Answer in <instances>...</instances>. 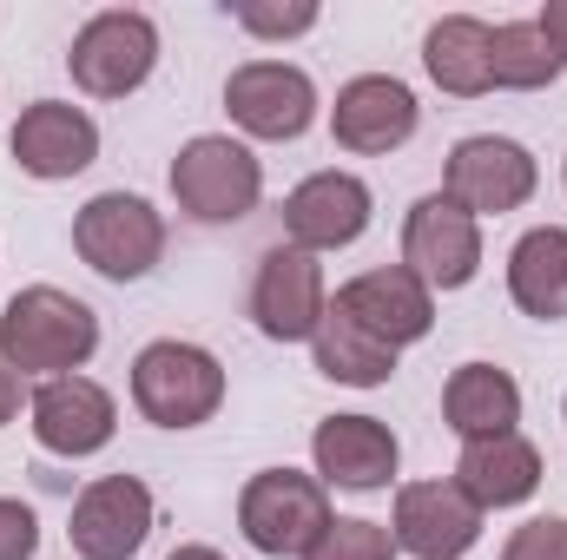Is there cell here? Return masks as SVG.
Wrapping results in <instances>:
<instances>
[{
	"label": "cell",
	"instance_id": "cell-21",
	"mask_svg": "<svg viewBox=\"0 0 567 560\" xmlns=\"http://www.w3.org/2000/svg\"><path fill=\"white\" fill-rule=\"evenodd\" d=\"M442 422H449L462 442L508 435V428L522 422V383H515L502 363H462V370H449V383H442Z\"/></svg>",
	"mask_w": 567,
	"mask_h": 560
},
{
	"label": "cell",
	"instance_id": "cell-16",
	"mask_svg": "<svg viewBox=\"0 0 567 560\" xmlns=\"http://www.w3.org/2000/svg\"><path fill=\"white\" fill-rule=\"evenodd\" d=\"M337 310L350 323H363L390 350H410V343H423L429 330H435V290L416 271H403V265H383V271L350 278L337 290Z\"/></svg>",
	"mask_w": 567,
	"mask_h": 560
},
{
	"label": "cell",
	"instance_id": "cell-6",
	"mask_svg": "<svg viewBox=\"0 0 567 560\" xmlns=\"http://www.w3.org/2000/svg\"><path fill=\"white\" fill-rule=\"evenodd\" d=\"M73 251L106 283H140L165 258V218L145 205L140 191H100L73 218Z\"/></svg>",
	"mask_w": 567,
	"mask_h": 560
},
{
	"label": "cell",
	"instance_id": "cell-28",
	"mask_svg": "<svg viewBox=\"0 0 567 560\" xmlns=\"http://www.w3.org/2000/svg\"><path fill=\"white\" fill-rule=\"evenodd\" d=\"M40 554V521L27 501L0 495V560H33Z\"/></svg>",
	"mask_w": 567,
	"mask_h": 560
},
{
	"label": "cell",
	"instance_id": "cell-15",
	"mask_svg": "<svg viewBox=\"0 0 567 560\" xmlns=\"http://www.w3.org/2000/svg\"><path fill=\"white\" fill-rule=\"evenodd\" d=\"M390 541L416 560H462L482 541V508L455 481H410V488H396Z\"/></svg>",
	"mask_w": 567,
	"mask_h": 560
},
{
	"label": "cell",
	"instance_id": "cell-20",
	"mask_svg": "<svg viewBox=\"0 0 567 560\" xmlns=\"http://www.w3.org/2000/svg\"><path fill=\"white\" fill-rule=\"evenodd\" d=\"M423 66L442 93L482 100L495 86V27L475 20V13H442L423 33Z\"/></svg>",
	"mask_w": 567,
	"mask_h": 560
},
{
	"label": "cell",
	"instance_id": "cell-32",
	"mask_svg": "<svg viewBox=\"0 0 567 560\" xmlns=\"http://www.w3.org/2000/svg\"><path fill=\"white\" fill-rule=\"evenodd\" d=\"M561 416H567V409H561Z\"/></svg>",
	"mask_w": 567,
	"mask_h": 560
},
{
	"label": "cell",
	"instance_id": "cell-10",
	"mask_svg": "<svg viewBox=\"0 0 567 560\" xmlns=\"http://www.w3.org/2000/svg\"><path fill=\"white\" fill-rule=\"evenodd\" d=\"M403 271H416L429 290L475 283V271H482V225L462 205H449L442 191L416 198L410 218H403Z\"/></svg>",
	"mask_w": 567,
	"mask_h": 560
},
{
	"label": "cell",
	"instance_id": "cell-4",
	"mask_svg": "<svg viewBox=\"0 0 567 560\" xmlns=\"http://www.w3.org/2000/svg\"><path fill=\"white\" fill-rule=\"evenodd\" d=\"M330 495L317 475H297V468H265L245 481L238 495V528L258 554L271 560H303L317 548V535L330 528Z\"/></svg>",
	"mask_w": 567,
	"mask_h": 560
},
{
	"label": "cell",
	"instance_id": "cell-7",
	"mask_svg": "<svg viewBox=\"0 0 567 560\" xmlns=\"http://www.w3.org/2000/svg\"><path fill=\"white\" fill-rule=\"evenodd\" d=\"M542 185V165L522 139H502V133H475L449 152L442 165V198L462 205L475 225L482 218H502V211H522Z\"/></svg>",
	"mask_w": 567,
	"mask_h": 560
},
{
	"label": "cell",
	"instance_id": "cell-26",
	"mask_svg": "<svg viewBox=\"0 0 567 560\" xmlns=\"http://www.w3.org/2000/svg\"><path fill=\"white\" fill-rule=\"evenodd\" d=\"M231 20H238L245 33H258V40H297V33H310L323 13H317L310 0H297V7H258V0H245V7H231Z\"/></svg>",
	"mask_w": 567,
	"mask_h": 560
},
{
	"label": "cell",
	"instance_id": "cell-17",
	"mask_svg": "<svg viewBox=\"0 0 567 560\" xmlns=\"http://www.w3.org/2000/svg\"><path fill=\"white\" fill-rule=\"evenodd\" d=\"M310 462H317V481L323 488H350V495H377L396 481V435L390 422L377 416H323L310 435Z\"/></svg>",
	"mask_w": 567,
	"mask_h": 560
},
{
	"label": "cell",
	"instance_id": "cell-18",
	"mask_svg": "<svg viewBox=\"0 0 567 560\" xmlns=\"http://www.w3.org/2000/svg\"><path fill=\"white\" fill-rule=\"evenodd\" d=\"M13 165L27 172V178H73V172H86L93 158H100V126L86 120V106H73V100H33L20 120H13Z\"/></svg>",
	"mask_w": 567,
	"mask_h": 560
},
{
	"label": "cell",
	"instance_id": "cell-14",
	"mask_svg": "<svg viewBox=\"0 0 567 560\" xmlns=\"http://www.w3.org/2000/svg\"><path fill=\"white\" fill-rule=\"evenodd\" d=\"M152 535V488L140 475H100L73 501V554L80 560H133Z\"/></svg>",
	"mask_w": 567,
	"mask_h": 560
},
{
	"label": "cell",
	"instance_id": "cell-29",
	"mask_svg": "<svg viewBox=\"0 0 567 560\" xmlns=\"http://www.w3.org/2000/svg\"><path fill=\"white\" fill-rule=\"evenodd\" d=\"M535 33L548 40V53H555V60L567 66V0H548V7L535 13Z\"/></svg>",
	"mask_w": 567,
	"mask_h": 560
},
{
	"label": "cell",
	"instance_id": "cell-12",
	"mask_svg": "<svg viewBox=\"0 0 567 560\" xmlns=\"http://www.w3.org/2000/svg\"><path fill=\"white\" fill-rule=\"evenodd\" d=\"M27 416H33L40 448H47V455H66V462L100 455V448L120 435V403H113V390L93 383V376H47V383L33 390V403H27Z\"/></svg>",
	"mask_w": 567,
	"mask_h": 560
},
{
	"label": "cell",
	"instance_id": "cell-11",
	"mask_svg": "<svg viewBox=\"0 0 567 560\" xmlns=\"http://www.w3.org/2000/svg\"><path fill=\"white\" fill-rule=\"evenodd\" d=\"M377 218V198L357 172H310L290 198H284V238L297 251H343L370 231Z\"/></svg>",
	"mask_w": 567,
	"mask_h": 560
},
{
	"label": "cell",
	"instance_id": "cell-31",
	"mask_svg": "<svg viewBox=\"0 0 567 560\" xmlns=\"http://www.w3.org/2000/svg\"><path fill=\"white\" fill-rule=\"evenodd\" d=\"M165 560H225L218 548H205V541H192V548H172Z\"/></svg>",
	"mask_w": 567,
	"mask_h": 560
},
{
	"label": "cell",
	"instance_id": "cell-2",
	"mask_svg": "<svg viewBox=\"0 0 567 560\" xmlns=\"http://www.w3.org/2000/svg\"><path fill=\"white\" fill-rule=\"evenodd\" d=\"M133 409L152 428H198L225 409V363L205 343L158 336L133 356Z\"/></svg>",
	"mask_w": 567,
	"mask_h": 560
},
{
	"label": "cell",
	"instance_id": "cell-13",
	"mask_svg": "<svg viewBox=\"0 0 567 560\" xmlns=\"http://www.w3.org/2000/svg\"><path fill=\"white\" fill-rule=\"evenodd\" d=\"M423 126V106L416 93L396 80V73H357L350 86H337V106H330V133L343 152H403Z\"/></svg>",
	"mask_w": 567,
	"mask_h": 560
},
{
	"label": "cell",
	"instance_id": "cell-5",
	"mask_svg": "<svg viewBox=\"0 0 567 560\" xmlns=\"http://www.w3.org/2000/svg\"><path fill=\"white\" fill-rule=\"evenodd\" d=\"M152 66H158V27H152V13H140V7H106V13H93V20L73 33V53H66L73 86L93 93V100H126V93H140L145 80H152Z\"/></svg>",
	"mask_w": 567,
	"mask_h": 560
},
{
	"label": "cell",
	"instance_id": "cell-30",
	"mask_svg": "<svg viewBox=\"0 0 567 560\" xmlns=\"http://www.w3.org/2000/svg\"><path fill=\"white\" fill-rule=\"evenodd\" d=\"M13 416H20V376H13V370L0 363V428H7Z\"/></svg>",
	"mask_w": 567,
	"mask_h": 560
},
{
	"label": "cell",
	"instance_id": "cell-24",
	"mask_svg": "<svg viewBox=\"0 0 567 560\" xmlns=\"http://www.w3.org/2000/svg\"><path fill=\"white\" fill-rule=\"evenodd\" d=\"M561 80V60L548 53V40L535 33V20H508L495 27V86L508 93H542Z\"/></svg>",
	"mask_w": 567,
	"mask_h": 560
},
{
	"label": "cell",
	"instance_id": "cell-9",
	"mask_svg": "<svg viewBox=\"0 0 567 560\" xmlns=\"http://www.w3.org/2000/svg\"><path fill=\"white\" fill-rule=\"evenodd\" d=\"M330 310V283H323V265L297 245H271L258 258V278H251V323L258 336L271 343H310L317 323Z\"/></svg>",
	"mask_w": 567,
	"mask_h": 560
},
{
	"label": "cell",
	"instance_id": "cell-8",
	"mask_svg": "<svg viewBox=\"0 0 567 560\" xmlns=\"http://www.w3.org/2000/svg\"><path fill=\"white\" fill-rule=\"evenodd\" d=\"M225 113L251 139L290 145L303 139L310 120H317V80L303 66H290V60H245L225 80Z\"/></svg>",
	"mask_w": 567,
	"mask_h": 560
},
{
	"label": "cell",
	"instance_id": "cell-23",
	"mask_svg": "<svg viewBox=\"0 0 567 560\" xmlns=\"http://www.w3.org/2000/svg\"><path fill=\"white\" fill-rule=\"evenodd\" d=\"M310 356H317V370H323L330 383H350V390H383V383L396 376V350L377 343L363 323H350L337 303L323 310V323H317V336H310Z\"/></svg>",
	"mask_w": 567,
	"mask_h": 560
},
{
	"label": "cell",
	"instance_id": "cell-27",
	"mask_svg": "<svg viewBox=\"0 0 567 560\" xmlns=\"http://www.w3.org/2000/svg\"><path fill=\"white\" fill-rule=\"evenodd\" d=\"M502 560H567V521L561 515H535L508 535Z\"/></svg>",
	"mask_w": 567,
	"mask_h": 560
},
{
	"label": "cell",
	"instance_id": "cell-25",
	"mask_svg": "<svg viewBox=\"0 0 567 560\" xmlns=\"http://www.w3.org/2000/svg\"><path fill=\"white\" fill-rule=\"evenodd\" d=\"M303 560H396V541L377 521H330Z\"/></svg>",
	"mask_w": 567,
	"mask_h": 560
},
{
	"label": "cell",
	"instance_id": "cell-1",
	"mask_svg": "<svg viewBox=\"0 0 567 560\" xmlns=\"http://www.w3.org/2000/svg\"><path fill=\"white\" fill-rule=\"evenodd\" d=\"M100 350V317L60 283H27L0 310V363L13 376H80Z\"/></svg>",
	"mask_w": 567,
	"mask_h": 560
},
{
	"label": "cell",
	"instance_id": "cell-22",
	"mask_svg": "<svg viewBox=\"0 0 567 560\" xmlns=\"http://www.w3.org/2000/svg\"><path fill=\"white\" fill-rule=\"evenodd\" d=\"M508 297L535 323H567V225H535L508 251Z\"/></svg>",
	"mask_w": 567,
	"mask_h": 560
},
{
	"label": "cell",
	"instance_id": "cell-19",
	"mask_svg": "<svg viewBox=\"0 0 567 560\" xmlns=\"http://www.w3.org/2000/svg\"><path fill=\"white\" fill-rule=\"evenodd\" d=\"M455 488L488 515V508H522L535 488H542V448L508 428V435H488V442H462V462H455Z\"/></svg>",
	"mask_w": 567,
	"mask_h": 560
},
{
	"label": "cell",
	"instance_id": "cell-3",
	"mask_svg": "<svg viewBox=\"0 0 567 560\" xmlns=\"http://www.w3.org/2000/svg\"><path fill=\"white\" fill-rule=\"evenodd\" d=\"M172 198L192 225H238L265 198V165L251 145L225 139V133H198L172 158Z\"/></svg>",
	"mask_w": 567,
	"mask_h": 560
}]
</instances>
